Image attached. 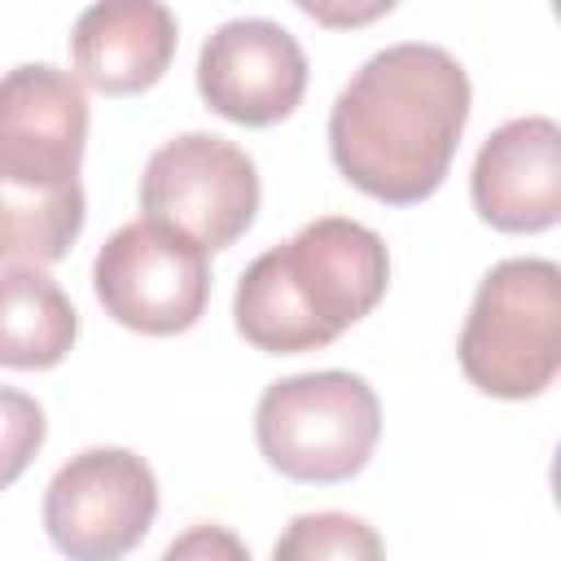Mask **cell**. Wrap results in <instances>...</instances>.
I'll return each mask as SVG.
<instances>
[{"label":"cell","instance_id":"obj_3","mask_svg":"<svg viewBox=\"0 0 561 561\" xmlns=\"http://www.w3.org/2000/svg\"><path fill=\"white\" fill-rule=\"evenodd\" d=\"M456 351L482 394H543L561 368V267L552 259L495 263L473 294Z\"/></svg>","mask_w":561,"mask_h":561},{"label":"cell","instance_id":"obj_2","mask_svg":"<svg viewBox=\"0 0 561 561\" xmlns=\"http://www.w3.org/2000/svg\"><path fill=\"white\" fill-rule=\"evenodd\" d=\"M386 280V241L346 215H324L241 272L232 320L267 355L320 351L381 302Z\"/></svg>","mask_w":561,"mask_h":561},{"label":"cell","instance_id":"obj_13","mask_svg":"<svg viewBox=\"0 0 561 561\" xmlns=\"http://www.w3.org/2000/svg\"><path fill=\"white\" fill-rule=\"evenodd\" d=\"M83 184L26 188L0 180V263L48 267L83 232Z\"/></svg>","mask_w":561,"mask_h":561},{"label":"cell","instance_id":"obj_8","mask_svg":"<svg viewBox=\"0 0 561 561\" xmlns=\"http://www.w3.org/2000/svg\"><path fill=\"white\" fill-rule=\"evenodd\" d=\"M88 96L70 70L26 61L0 75V180L26 188L79 184Z\"/></svg>","mask_w":561,"mask_h":561},{"label":"cell","instance_id":"obj_15","mask_svg":"<svg viewBox=\"0 0 561 561\" xmlns=\"http://www.w3.org/2000/svg\"><path fill=\"white\" fill-rule=\"evenodd\" d=\"M44 447V408L13 386H0V491L13 486Z\"/></svg>","mask_w":561,"mask_h":561},{"label":"cell","instance_id":"obj_4","mask_svg":"<svg viewBox=\"0 0 561 561\" xmlns=\"http://www.w3.org/2000/svg\"><path fill=\"white\" fill-rule=\"evenodd\" d=\"M254 438L267 465L289 482H346L368 465L381 438V403L359 373H294L263 390Z\"/></svg>","mask_w":561,"mask_h":561},{"label":"cell","instance_id":"obj_11","mask_svg":"<svg viewBox=\"0 0 561 561\" xmlns=\"http://www.w3.org/2000/svg\"><path fill=\"white\" fill-rule=\"evenodd\" d=\"M175 13L158 0H101L79 13L70 31V61L79 83L105 96L153 88L175 57Z\"/></svg>","mask_w":561,"mask_h":561},{"label":"cell","instance_id":"obj_6","mask_svg":"<svg viewBox=\"0 0 561 561\" xmlns=\"http://www.w3.org/2000/svg\"><path fill=\"white\" fill-rule=\"evenodd\" d=\"M140 206L145 219L193 237L202 250H228L254 224L259 167L241 145L215 131H184L149 153Z\"/></svg>","mask_w":561,"mask_h":561},{"label":"cell","instance_id":"obj_14","mask_svg":"<svg viewBox=\"0 0 561 561\" xmlns=\"http://www.w3.org/2000/svg\"><path fill=\"white\" fill-rule=\"evenodd\" d=\"M272 561H386L381 535L351 513H298L272 548Z\"/></svg>","mask_w":561,"mask_h":561},{"label":"cell","instance_id":"obj_5","mask_svg":"<svg viewBox=\"0 0 561 561\" xmlns=\"http://www.w3.org/2000/svg\"><path fill=\"white\" fill-rule=\"evenodd\" d=\"M92 289L105 316H114L123 329L149 337L184 333L210 302L206 250L158 219H131L101 245Z\"/></svg>","mask_w":561,"mask_h":561},{"label":"cell","instance_id":"obj_7","mask_svg":"<svg viewBox=\"0 0 561 561\" xmlns=\"http://www.w3.org/2000/svg\"><path fill=\"white\" fill-rule=\"evenodd\" d=\"M158 517V478L127 447L70 456L44 491V530L70 561H123Z\"/></svg>","mask_w":561,"mask_h":561},{"label":"cell","instance_id":"obj_12","mask_svg":"<svg viewBox=\"0 0 561 561\" xmlns=\"http://www.w3.org/2000/svg\"><path fill=\"white\" fill-rule=\"evenodd\" d=\"M79 337V311L66 289L39 267L0 272V364L4 368H53Z\"/></svg>","mask_w":561,"mask_h":561},{"label":"cell","instance_id":"obj_1","mask_svg":"<svg viewBox=\"0 0 561 561\" xmlns=\"http://www.w3.org/2000/svg\"><path fill=\"white\" fill-rule=\"evenodd\" d=\"M469 101V75L447 48L390 44L337 92L329 153L359 193L390 206L425 202L451 171Z\"/></svg>","mask_w":561,"mask_h":561},{"label":"cell","instance_id":"obj_10","mask_svg":"<svg viewBox=\"0 0 561 561\" xmlns=\"http://www.w3.org/2000/svg\"><path fill=\"white\" fill-rule=\"evenodd\" d=\"M473 210L500 232H543L561 219V127L543 114L495 127L469 175Z\"/></svg>","mask_w":561,"mask_h":561},{"label":"cell","instance_id":"obj_16","mask_svg":"<svg viewBox=\"0 0 561 561\" xmlns=\"http://www.w3.org/2000/svg\"><path fill=\"white\" fill-rule=\"evenodd\" d=\"M158 561H250V552L237 530L202 522V526H188L184 535H175Z\"/></svg>","mask_w":561,"mask_h":561},{"label":"cell","instance_id":"obj_9","mask_svg":"<svg viewBox=\"0 0 561 561\" xmlns=\"http://www.w3.org/2000/svg\"><path fill=\"white\" fill-rule=\"evenodd\" d=\"M197 92L228 123L272 127L307 92V53L272 18H232L197 53Z\"/></svg>","mask_w":561,"mask_h":561}]
</instances>
